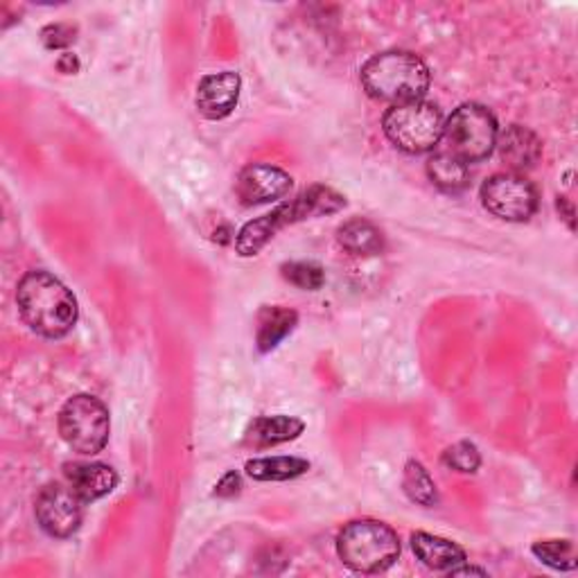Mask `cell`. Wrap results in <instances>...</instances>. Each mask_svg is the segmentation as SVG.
Listing matches in <instances>:
<instances>
[{
  "label": "cell",
  "mask_w": 578,
  "mask_h": 578,
  "mask_svg": "<svg viewBox=\"0 0 578 578\" xmlns=\"http://www.w3.org/2000/svg\"><path fill=\"white\" fill-rule=\"evenodd\" d=\"M16 305L21 319L46 339L68 335L79 316V305L71 289L48 272H30L21 278Z\"/></svg>",
  "instance_id": "cell-1"
},
{
  "label": "cell",
  "mask_w": 578,
  "mask_h": 578,
  "mask_svg": "<svg viewBox=\"0 0 578 578\" xmlns=\"http://www.w3.org/2000/svg\"><path fill=\"white\" fill-rule=\"evenodd\" d=\"M364 91L380 102H418L429 91V68L416 52L389 50L375 54L360 73Z\"/></svg>",
  "instance_id": "cell-2"
},
{
  "label": "cell",
  "mask_w": 578,
  "mask_h": 578,
  "mask_svg": "<svg viewBox=\"0 0 578 578\" xmlns=\"http://www.w3.org/2000/svg\"><path fill=\"white\" fill-rule=\"evenodd\" d=\"M343 206H345V197L339 194L337 190L328 186H312L303 190L299 197L276 206L272 213L244 224L236 238V249L242 257H251L257 251H263L278 230L312 217L339 213Z\"/></svg>",
  "instance_id": "cell-3"
},
{
  "label": "cell",
  "mask_w": 578,
  "mask_h": 578,
  "mask_svg": "<svg viewBox=\"0 0 578 578\" xmlns=\"http://www.w3.org/2000/svg\"><path fill=\"white\" fill-rule=\"evenodd\" d=\"M337 554L353 571L380 574L400 558V540L389 525L378 519H360L339 533Z\"/></svg>",
  "instance_id": "cell-4"
},
{
  "label": "cell",
  "mask_w": 578,
  "mask_h": 578,
  "mask_svg": "<svg viewBox=\"0 0 578 578\" xmlns=\"http://www.w3.org/2000/svg\"><path fill=\"white\" fill-rule=\"evenodd\" d=\"M382 129L398 150L425 154L441 142L445 121L437 104L418 100L391 106L382 118Z\"/></svg>",
  "instance_id": "cell-5"
},
{
  "label": "cell",
  "mask_w": 578,
  "mask_h": 578,
  "mask_svg": "<svg viewBox=\"0 0 578 578\" xmlns=\"http://www.w3.org/2000/svg\"><path fill=\"white\" fill-rule=\"evenodd\" d=\"M500 127L490 109L468 102L452 111L445 123L443 138L448 140V152L464 163L486 161L498 148Z\"/></svg>",
  "instance_id": "cell-6"
},
{
  "label": "cell",
  "mask_w": 578,
  "mask_h": 578,
  "mask_svg": "<svg viewBox=\"0 0 578 578\" xmlns=\"http://www.w3.org/2000/svg\"><path fill=\"white\" fill-rule=\"evenodd\" d=\"M60 434L77 454L93 456L102 452L111 434L106 404L89 393L68 398L60 412Z\"/></svg>",
  "instance_id": "cell-7"
},
{
  "label": "cell",
  "mask_w": 578,
  "mask_h": 578,
  "mask_svg": "<svg viewBox=\"0 0 578 578\" xmlns=\"http://www.w3.org/2000/svg\"><path fill=\"white\" fill-rule=\"evenodd\" d=\"M536 186L515 172H500L481 186L483 209L504 222H527L538 211Z\"/></svg>",
  "instance_id": "cell-8"
},
{
  "label": "cell",
  "mask_w": 578,
  "mask_h": 578,
  "mask_svg": "<svg viewBox=\"0 0 578 578\" xmlns=\"http://www.w3.org/2000/svg\"><path fill=\"white\" fill-rule=\"evenodd\" d=\"M35 515L50 538L64 540L81 527L84 502L71 486L48 483L35 502Z\"/></svg>",
  "instance_id": "cell-9"
},
{
  "label": "cell",
  "mask_w": 578,
  "mask_h": 578,
  "mask_svg": "<svg viewBox=\"0 0 578 578\" xmlns=\"http://www.w3.org/2000/svg\"><path fill=\"white\" fill-rule=\"evenodd\" d=\"M294 188V179L285 169L267 163L247 165L236 181V192L244 206L272 204L287 197Z\"/></svg>",
  "instance_id": "cell-10"
},
{
  "label": "cell",
  "mask_w": 578,
  "mask_h": 578,
  "mask_svg": "<svg viewBox=\"0 0 578 578\" xmlns=\"http://www.w3.org/2000/svg\"><path fill=\"white\" fill-rule=\"evenodd\" d=\"M242 79L234 71L206 75L197 86V109L209 121H224L234 113L240 100Z\"/></svg>",
  "instance_id": "cell-11"
},
{
  "label": "cell",
  "mask_w": 578,
  "mask_h": 578,
  "mask_svg": "<svg viewBox=\"0 0 578 578\" xmlns=\"http://www.w3.org/2000/svg\"><path fill=\"white\" fill-rule=\"evenodd\" d=\"M64 475L84 504L106 498L118 486V473L106 464H81V461H75V464L64 466Z\"/></svg>",
  "instance_id": "cell-12"
},
{
  "label": "cell",
  "mask_w": 578,
  "mask_h": 578,
  "mask_svg": "<svg viewBox=\"0 0 578 578\" xmlns=\"http://www.w3.org/2000/svg\"><path fill=\"white\" fill-rule=\"evenodd\" d=\"M498 150L502 161L511 167V172L531 169L542 156V142L540 138L523 125H511L498 136Z\"/></svg>",
  "instance_id": "cell-13"
},
{
  "label": "cell",
  "mask_w": 578,
  "mask_h": 578,
  "mask_svg": "<svg viewBox=\"0 0 578 578\" xmlns=\"http://www.w3.org/2000/svg\"><path fill=\"white\" fill-rule=\"evenodd\" d=\"M412 549L416 558L427 565L429 569L437 571H450L452 567L466 563V552L456 542L429 536V533H414L412 536Z\"/></svg>",
  "instance_id": "cell-14"
},
{
  "label": "cell",
  "mask_w": 578,
  "mask_h": 578,
  "mask_svg": "<svg viewBox=\"0 0 578 578\" xmlns=\"http://www.w3.org/2000/svg\"><path fill=\"white\" fill-rule=\"evenodd\" d=\"M305 423L294 416H263L255 418L247 431V443L253 448H272L299 439Z\"/></svg>",
  "instance_id": "cell-15"
},
{
  "label": "cell",
  "mask_w": 578,
  "mask_h": 578,
  "mask_svg": "<svg viewBox=\"0 0 578 578\" xmlns=\"http://www.w3.org/2000/svg\"><path fill=\"white\" fill-rule=\"evenodd\" d=\"M427 177L443 192H461L470 181L468 163L452 152H434L427 161Z\"/></svg>",
  "instance_id": "cell-16"
},
{
  "label": "cell",
  "mask_w": 578,
  "mask_h": 578,
  "mask_svg": "<svg viewBox=\"0 0 578 578\" xmlns=\"http://www.w3.org/2000/svg\"><path fill=\"white\" fill-rule=\"evenodd\" d=\"M337 242L353 255H375L385 249L380 228L368 219H351L337 230Z\"/></svg>",
  "instance_id": "cell-17"
},
{
  "label": "cell",
  "mask_w": 578,
  "mask_h": 578,
  "mask_svg": "<svg viewBox=\"0 0 578 578\" xmlns=\"http://www.w3.org/2000/svg\"><path fill=\"white\" fill-rule=\"evenodd\" d=\"M244 470L255 481H287L305 475L310 461L301 456H263L247 461Z\"/></svg>",
  "instance_id": "cell-18"
},
{
  "label": "cell",
  "mask_w": 578,
  "mask_h": 578,
  "mask_svg": "<svg viewBox=\"0 0 578 578\" xmlns=\"http://www.w3.org/2000/svg\"><path fill=\"white\" fill-rule=\"evenodd\" d=\"M299 316L294 310L285 307H265L257 316V349L263 353L274 351L276 345L294 330Z\"/></svg>",
  "instance_id": "cell-19"
},
{
  "label": "cell",
  "mask_w": 578,
  "mask_h": 578,
  "mask_svg": "<svg viewBox=\"0 0 578 578\" xmlns=\"http://www.w3.org/2000/svg\"><path fill=\"white\" fill-rule=\"evenodd\" d=\"M402 488L407 498L420 506H434L439 502L437 493V483H434L431 475L418 464V461H410L404 466V477H402Z\"/></svg>",
  "instance_id": "cell-20"
},
{
  "label": "cell",
  "mask_w": 578,
  "mask_h": 578,
  "mask_svg": "<svg viewBox=\"0 0 578 578\" xmlns=\"http://www.w3.org/2000/svg\"><path fill=\"white\" fill-rule=\"evenodd\" d=\"M533 556L554 567L558 571H571L576 569V552H574V544L569 540H544V542H536L531 546Z\"/></svg>",
  "instance_id": "cell-21"
},
{
  "label": "cell",
  "mask_w": 578,
  "mask_h": 578,
  "mask_svg": "<svg viewBox=\"0 0 578 578\" xmlns=\"http://www.w3.org/2000/svg\"><path fill=\"white\" fill-rule=\"evenodd\" d=\"M441 461H443V466H448L450 470L464 473V475H475L481 466V454H479L475 443L458 441L443 452Z\"/></svg>",
  "instance_id": "cell-22"
},
{
  "label": "cell",
  "mask_w": 578,
  "mask_h": 578,
  "mask_svg": "<svg viewBox=\"0 0 578 578\" xmlns=\"http://www.w3.org/2000/svg\"><path fill=\"white\" fill-rule=\"evenodd\" d=\"M280 272L285 280L297 285L299 289H305V292H316L326 282L324 269L314 263H287L280 267Z\"/></svg>",
  "instance_id": "cell-23"
},
{
  "label": "cell",
  "mask_w": 578,
  "mask_h": 578,
  "mask_svg": "<svg viewBox=\"0 0 578 578\" xmlns=\"http://www.w3.org/2000/svg\"><path fill=\"white\" fill-rule=\"evenodd\" d=\"M75 35H77V27L68 23H52L41 30V41L48 50H62L75 41Z\"/></svg>",
  "instance_id": "cell-24"
},
{
  "label": "cell",
  "mask_w": 578,
  "mask_h": 578,
  "mask_svg": "<svg viewBox=\"0 0 578 578\" xmlns=\"http://www.w3.org/2000/svg\"><path fill=\"white\" fill-rule=\"evenodd\" d=\"M240 488H242L240 475H238L236 470H230V473H226V475L219 479V483H217L215 490H213V495H215V498H234V495L240 493Z\"/></svg>",
  "instance_id": "cell-25"
},
{
  "label": "cell",
  "mask_w": 578,
  "mask_h": 578,
  "mask_svg": "<svg viewBox=\"0 0 578 578\" xmlns=\"http://www.w3.org/2000/svg\"><path fill=\"white\" fill-rule=\"evenodd\" d=\"M56 68H60L62 73H66V75H75L77 71H79V62H77V56L75 54H71V52H64L62 56H60V62H56Z\"/></svg>",
  "instance_id": "cell-26"
},
{
  "label": "cell",
  "mask_w": 578,
  "mask_h": 578,
  "mask_svg": "<svg viewBox=\"0 0 578 578\" xmlns=\"http://www.w3.org/2000/svg\"><path fill=\"white\" fill-rule=\"evenodd\" d=\"M558 211H561V217L567 222V226L574 230V206L567 197H558Z\"/></svg>",
  "instance_id": "cell-27"
}]
</instances>
